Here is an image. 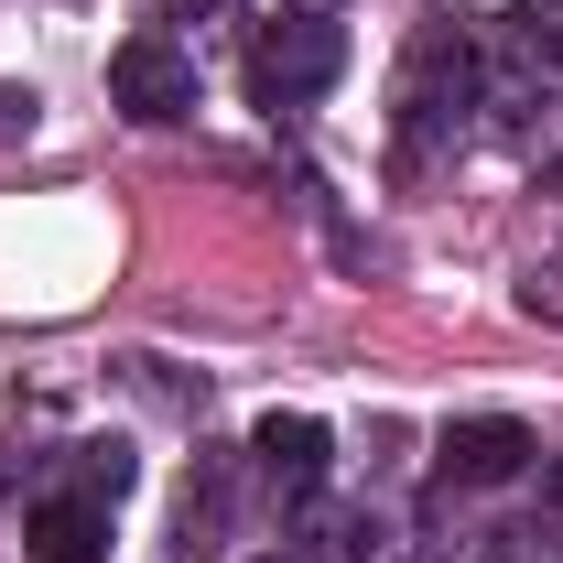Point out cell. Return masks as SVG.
Wrapping results in <instances>:
<instances>
[{
    "label": "cell",
    "mask_w": 563,
    "mask_h": 563,
    "mask_svg": "<svg viewBox=\"0 0 563 563\" xmlns=\"http://www.w3.org/2000/svg\"><path fill=\"white\" fill-rule=\"evenodd\" d=\"M292 11H314V22H325V11H336V0H292Z\"/></svg>",
    "instance_id": "30bf717a"
},
{
    "label": "cell",
    "mask_w": 563,
    "mask_h": 563,
    "mask_svg": "<svg viewBox=\"0 0 563 563\" xmlns=\"http://www.w3.org/2000/svg\"><path fill=\"white\" fill-rule=\"evenodd\" d=\"M531 455H542V444H531V422L477 412V422H455V433H444V488H509Z\"/></svg>",
    "instance_id": "3957f363"
},
{
    "label": "cell",
    "mask_w": 563,
    "mask_h": 563,
    "mask_svg": "<svg viewBox=\"0 0 563 563\" xmlns=\"http://www.w3.org/2000/svg\"><path fill=\"white\" fill-rule=\"evenodd\" d=\"M553 509H563V455H553Z\"/></svg>",
    "instance_id": "8fae6325"
},
{
    "label": "cell",
    "mask_w": 563,
    "mask_h": 563,
    "mask_svg": "<svg viewBox=\"0 0 563 563\" xmlns=\"http://www.w3.org/2000/svg\"><path fill=\"white\" fill-rule=\"evenodd\" d=\"M228 509H239L228 455H196V477L174 498V563H228Z\"/></svg>",
    "instance_id": "5b68a950"
},
{
    "label": "cell",
    "mask_w": 563,
    "mask_h": 563,
    "mask_svg": "<svg viewBox=\"0 0 563 563\" xmlns=\"http://www.w3.org/2000/svg\"><path fill=\"white\" fill-rule=\"evenodd\" d=\"M336 66H347V44H336V22H314V11H292V22H272V33L250 44V87H261V98H314V87H336Z\"/></svg>",
    "instance_id": "6da1fadb"
},
{
    "label": "cell",
    "mask_w": 563,
    "mask_h": 563,
    "mask_svg": "<svg viewBox=\"0 0 563 563\" xmlns=\"http://www.w3.org/2000/svg\"><path fill=\"white\" fill-rule=\"evenodd\" d=\"M22 553L33 563H98L109 553V498H87V488L33 498V509H22Z\"/></svg>",
    "instance_id": "277c9868"
},
{
    "label": "cell",
    "mask_w": 563,
    "mask_h": 563,
    "mask_svg": "<svg viewBox=\"0 0 563 563\" xmlns=\"http://www.w3.org/2000/svg\"><path fill=\"white\" fill-rule=\"evenodd\" d=\"M250 466H261V477L303 509V498L325 488V422H314V412H272L261 433H250Z\"/></svg>",
    "instance_id": "8992f818"
},
{
    "label": "cell",
    "mask_w": 563,
    "mask_h": 563,
    "mask_svg": "<svg viewBox=\"0 0 563 563\" xmlns=\"http://www.w3.org/2000/svg\"><path fill=\"white\" fill-rule=\"evenodd\" d=\"M0 141H33V87H0Z\"/></svg>",
    "instance_id": "9c48e42d"
},
{
    "label": "cell",
    "mask_w": 563,
    "mask_h": 563,
    "mask_svg": "<svg viewBox=\"0 0 563 563\" xmlns=\"http://www.w3.org/2000/svg\"><path fill=\"white\" fill-rule=\"evenodd\" d=\"M109 98H120L131 120H152V131H163V120H185V109H196V66H185L163 33H131V44L109 55Z\"/></svg>",
    "instance_id": "7a4b0ae2"
},
{
    "label": "cell",
    "mask_w": 563,
    "mask_h": 563,
    "mask_svg": "<svg viewBox=\"0 0 563 563\" xmlns=\"http://www.w3.org/2000/svg\"><path fill=\"white\" fill-rule=\"evenodd\" d=\"M131 444H120V433H98V444H76L66 455V488H87V498H109V509H120V498H131Z\"/></svg>",
    "instance_id": "52a82bcc"
},
{
    "label": "cell",
    "mask_w": 563,
    "mask_h": 563,
    "mask_svg": "<svg viewBox=\"0 0 563 563\" xmlns=\"http://www.w3.org/2000/svg\"><path fill=\"white\" fill-rule=\"evenodd\" d=\"M477 563H563V553L542 542V531H520V520H509V531H488V542H477Z\"/></svg>",
    "instance_id": "ba28073f"
}]
</instances>
